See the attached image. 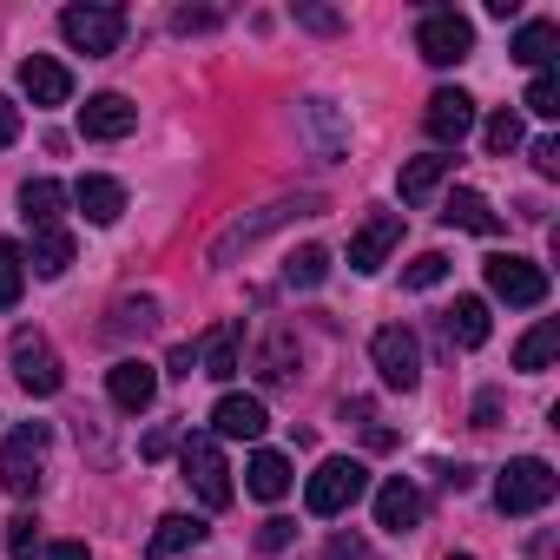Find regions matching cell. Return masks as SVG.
Wrapping results in <instances>:
<instances>
[{
	"label": "cell",
	"mask_w": 560,
	"mask_h": 560,
	"mask_svg": "<svg viewBox=\"0 0 560 560\" xmlns=\"http://www.w3.org/2000/svg\"><path fill=\"white\" fill-rule=\"evenodd\" d=\"M298 21H304V27H317V34H337V27H343L330 8H298Z\"/></svg>",
	"instance_id": "60d3db41"
},
{
	"label": "cell",
	"mask_w": 560,
	"mask_h": 560,
	"mask_svg": "<svg viewBox=\"0 0 560 560\" xmlns=\"http://www.w3.org/2000/svg\"><path fill=\"white\" fill-rule=\"evenodd\" d=\"M14 139H21V106L0 93V145H14Z\"/></svg>",
	"instance_id": "f35d334b"
},
{
	"label": "cell",
	"mask_w": 560,
	"mask_h": 560,
	"mask_svg": "<svg viewBox=\"0 0 560 560\" xmlns=\"http://www.w3.org/2000/svg\"><path fill=\"white\" fill-rule=\"evenodd\" d=\"M8 363H14V383H21L27 396H60V383H67V370H60V350H54L40 330H14V343H8Z\"/></svg>",
	"instance_id": "ba28073f"
},
{
	"label": "cell",
	"mask_w": 560,
	"mask_h": 560,
	"mask_svg": "<svg viewBox=\"0 0 560 560\" xmlns=\"http://www.w3.org/2000/svg\"><path fill=\"white\" fill-rule=\"evenodd\" d=\"M553 47H560V27H553V21H527V27L514 34V60H521V67H534V73H547Z\"/></svg>",
	"instance_id": "f546056e"
},
{
	"label": "cell",
	"mask_w": 560,
	"mask_h": 560,
	"mask_svg": "<svg viewBox=\"0 0 560 560\" xmlns=\"http://www.w3.org/2000/svg\"><path fill=\"white\" fill-rule=\"evenodd\" d=\"M80 132L86 139H126V132H139V106L126 93H93L80 106Z\"/></svg>",
	"instance_id": "9a60e30c"
},
{
	"label": "cell",
	"mask_w": 560,
	"mask_h": 560,
	"mask_svg": "<svg viewBox=\"0 0 560 560\" xmlns=\"http://www.w3.org/2000/svg\"><path fill=\"white\" fill-rule=\"evenodd\" d=\"M553 488H560V475H553L540 455H514V462L494 475V508H501V514H540V508L553 501Z\"/></svg>",
	"instance_id": "277c9868"
},
{
	"label": "cell",
	"mask_w": 560,
	"mask_h": 560,
	"mask_svg": "<svg viewBox=\"0 0 560 560\" xmlns=\"http://www.w3.org/2000/svg\"><path fill=\"white\" fill-rule=\"evenodd\" d=\"M264 429H270V416H264L257 396H237V389L218 396V409H211V435H218V442H257Z\"/></svg>",
	"instance_id": "2e32d148"
},
{
	"label": "cell",
	"mask_w": 560,
	"mask_h": 560,
	"mask_svg": "<svg viewBox=\"0 0 560 560\" xmlns=\"http://www.w3.org/2000/svg\"><path fill=\"white\" fill-rule=\"evenodd\" d=\"M60 205H67L60 178H27V185H21V218H27L34 231H54V224H60Z\"/></svg>",
	"instance_id": "484cf974"
},
{
	"label": "cell",
	"mask_w": 560,
	"mask_h": 560,
	"mask_svg": "<svg viewBox=\"0 0 560 560\" xmlns=\"http://www.w3.org/2000/svg\"><path fill=\"white\" fill-rule=\"evenodd\" d=\"M370 363H376V376L389 383V389H416L422 383V343H416V330L409 324H383L376 337H370Z\"/></svg>",
	"instance_id": "52a82bcc"
},
{
	"label": "cell",
	"mask_w": 560,
	"mask_h": 560,
	"mask_svg": "<svg viewBox=\"0 0 560 560\" xmlns=\"http://www.w3.org/2000/svg\"><path fill=\"white\" fill-rule=\"evenodd\" d=\"M257 376H264L270 389L298 383V337H291V330H270V337H264V350H257Z\"/></svg>",
	"instance_id": "cb8c5ba5"
},
{
	"label": "cell",
	"mask_w": 560,
	"mask_h": 560,
	"mask_svg": "<svg viewBox=\"0 0 560 560\" xmlns=\"http://www.w3.org/2000/svg\"><path fill=\"white\" fill-rule=\"evenodd\" d=\"M317 211H324V198H317V191H304V198H277V205H264V211H250V218H231V224L211 237V264L224 270V264H237V250L264 244L277 224H291V218H317Z\"/></svg>",
	"instance_id": "6da1fadb"
},
{
	"label": "cell",
	"mask_w": 560,
	"mask_h": 560,
	"mask_svg": "<svg viewBox=\"0 0 560 560\" xmlns=\"http://www.w3.org/2000/svg\"><path fill=\"white\" fill-rule=\"evenodd\" d=\"M363 494H370V468H363L357 455H330V462H317V475L304 481V508H311L317 521L350 514Z\"/></svg>",
	"instance_id": "7a4b0ae2"
},
{
	"label": "cell",
	"mask_w": 560,
	"mask_h": 560,
	"mask_svg": "<svg viewBox=\"0 0 560 560\" xmlns=\"http://www.w3.org/2000/svg\"><path fill=\"white\" fill-rule=\"evenodd\" d=\"M21 291H27V257H21V244L0 237V311H14Z\"/></svg>",
	"instance_id": "1f68e13d"
},
{
	"label": "cell",
	"mask_w": 560,
	"mask_h": 560,
	"mask_svg": "<svg viewBox=\"0 0 560 560\" xmlns=\"http://www.w3.org/2000/svg\"><path fill=\"white\" fill-rule=\"evenodd\" d=\"M422 126H429V139H435V145H462V139L475 132V100H468L462 86H442V93H429Z\"/></svg>",
	"instance_id": "7c38bea8"
},
{
	"label": "cell",
	"mask_w": 560,
	"mask_h": 560,
	"mask_svg": "<svg viewBox=\"0 0 560 560\" xmlns=\"http://www.w3.org/2000/svg\"><path fill=\"white\" fill-rule=\"evenodd\" d=\"M73 205L86 211V224H119V218H126V185L106 178V172H86V178L73 185Z\"/></svg>",
	"instance_id": "d6986e66"
},
{
	"label": "cell",
	"mask_w": 560,
	"mask_h": 560,
	"mask_svg": "<svg viewBox=\"0 0 560 560\" xmlns=\"http://www.w3.org/2000/svg\"><path fill=\"white\" fill-rule=\"evenodd\" d=\"M442 224H455V231H475V237H494L501 231V218H494V205L481 198V191H448V205H442Z\"/></svg>",
	"instance_id": "ffe728a7"
},
{
	"label": "cell",
	"mask_w": 560,
	"mask_h": 560,
	"mask_svg": "<svg viewBox=\"0 0 560 560\" xmlns=\"http://www.w3.org/2000/svg\"><path fill=\"white\" fill-rule=\"evenodd\" d=\"M21 93H27L34 106H67V100H73V73H67L60 60L34 54V60H21Z\"/></svg>",
	"instance_id": "ac0fdd59"
},
{
	"label": "cell",
	"mask_w": 560,
	"mask_h": 560,
	"mask_svg": "<svg viewBox=\"0 0 560 560\" xmlns=\"http://www.w3.org/2000/svg\"><path fill=\"white\" fill-rule=\"evenodd\" d=\"M448 560H475V553H448Z\"/></svg>",
	"instance_id": "ee69618b"
},
{
	"label": "cell",
	"mask_w": 560,
	"mask_h": 560,
	"mask_svg": "<svg viewBox=\"0 0 560 560\" xmlns=\"http://www.w3.org/2000/svg\"><path fill=\"white\" fill-rule=\"evenodd\" d=\"M60 40L73 54H86V60H106L126 40V8H67L60 14Z\"/></svg>",
	"instance_id": "8992f818"
},
{
	"label": "cell",
	"mask_w": 560,
	"mask_h": 560,
	"mask_svg": "<svg viewBox=\"0 0 560 560\" xmlns=\"http://www.w3.org/2000/svg\"><path fill=\"white\" fill-rule=\"evenodd\" d=\"M481 145H488V152H494V159H508V152H514V145H521V119H514V113H508V106H501V113H494V119H488V126H481Z\"/></svg>",
	"instance_id": "e575fe53"
},
{
	"label": "cell",
	"mask_w": 560,
	"mask_h": 560,
	"mask_svg": "<svg viewBox=\"0 0 560 560\" xmlns=\"http://www.w3.org/2000/svg\"><path fill=\"white\" fill-rule=\"evenodd\" d=\"M106 389H113V409L145 416V409L159 402V370H152V363H139V357H126V363H113V370H106Z\"/></svg>",
	"instance_id": "5bb4252c"
},
{
	"label": "cell",
	"mask_w": 560,
	"mask_h": 560,
	"mask_svg": "<svg viewBox=\"0 0 560 560\" xmlns=\"http://www.w3.org/2000/svg\"><path fill=\"white\" fill-rule=\"evenodd\" d=\"M376 527H383V534H416V527H422V488L402 481V475H389V481L376 488Z\"/></svg>",
	"instance_id": "e0dca14e"
},
{
	"label": "cell",
	"mask_w": 560,
	"mask_h": 560,
	"mask_svg": "<svg viewBox=\"0 0 560 560\" xmlns=\"http://www.w3.org/2000/svg\"><path fill=\"white\" fill-rule=\"evenodd\" d=\"M324 553H330V560H370V547H363L357 534H337V540H330Z\"/></svg>",
	"instance_id": "ab89813d"
},
{
	"label": "cell",
	"mask_w": 560,
	"mask_h": 560,
	"mask_svg": "<svg viewBox=\"0 0 560 560\" xmlns=\"http://www.w3.org/2000/svg\"><path fill=\"white\" fill-rule=\"evenodd\" d=\"M178 468H185V481H191V494H198L205 508H231V468H224L218 435H185Z\"/></svg>",
	"instance_id": "9c48e42d"
},
{
	"label": "cell",
	"mask_w": 560,
	"mask_h": 560,
	"mask_svg": "<svg viewBox=\"0 0 560 560\" xmlns=\"http://www.w3.org/2000/svg\"><path fill=\"white\" fill-rule=\"evenodd\" d=\"M47 448H54V429L47 422H21V429H8V442H0V488L8 494H40V462H47Z\"/></svg>",
	"instance_id": "3957f363"
},
{
	"label": "cell",
	"mask_w": 560,
	"mask_h": 560,
	"mask_svg": "<svg viewBox=\"0 0 560 560\" xmlns=\"http://www.w3.org/2000/svg\"><path fill=\"white\" fill-rule=\"evenodd\" d=\"M521 106H527L534 119H560V80H553V73H534V80H527V100H521Z\"/></svg>",
	"instance_id": "836d02e7"
},
{
	"label": "cell",
	"mask_w": 560,
	"mask_h": 560,
	"mask_svg": "<svg viewBox=\"0 0 560 560\" xmlns=\"http://www.w3.org/2000/svg\"><path fill=\"white\" fill-rule=\"evenodd\" d=\"M527 159H534V172H540V178H560V145H553V139H534V152H527Z\"/></svg>",
	"instance_id": "74e56055"
},
{
	"label": "cell",
	"mask_w": 560,
	"mask_h": 560,
	"mask_svg": "<svg viewBox=\"0 0 560 560\" xmlns=\"http://www.w3.org/2000/svg\"><path fill=\"white\" fill-rule=\"evenodd\" d=\"M448 165H455V159H442V152H435V159H409V165H402V178H396V191H402V205H429V198L442 191V178H448Z\"/></svg>",
	"instance_id": "d4e9b609"
},
{
	"label": "cell",
	"mask_w": 560,
	"mask_h": 560,
	"mask_svg": "<svg viewBox=\"0 0 560 560\" xmlns=\"http://www.w3.org/2000/svg\"><path fill=\"white\" fill-rule=\"evenodd\" d=\"M237 350H244V324H218V330L205 337V350H198V370H205L211 383H231V376H237Z\"/></svg>",
	"instance_id": "44dd1931"
},
{
	"label": "cell",
	"mask_w": 560,
	"mask_h": 560,
	"mask_svg": "<svg viewBox=\"0 0 560 560\" xmlns=\"http://www.w3.org/2000/svg\"><path fill=\"white\" fill-rule=\"evenodd\" d=\"M291 540H298V527H291L284 514H270V521H264V534H257V547H264V553H284Z\"/></svg>",
	"instance_id": "8d00e7d4"
},
{
	"label": "cell",
	"mask_w": 560,
	"mask_h": 560,
	"mask_svg": "<svg viewBox=\"0 0 560 560\" xmlns=\"http://www.w3.org/2000/svg\"><path fill=\"white\" fill-rule=\"evenodd\" d=\"M47 560H86V547H80V540H54Z\"/></svg>",
	"instance_id": "7bdbcfd3"
},
{
	"label": "cell",
	"mask_w": 560,
	"mask_h": 560,
	"mask_svg": "<svg viewBox=\"0 0 560 560\" xmlns=\"http://www.w3.org/2000/svg\"><path fill=\"white\" fill-rule=\"evenodd\" d=\"M553 357H560V324H553V317H540V324L514 343V370H527V376H534V370H547Z\"/></svg>",
	"instance_id": "f1b7e54d"
},
{
	"label": "cell",
	"mask_w": 560,
	"mask_h": 560,
	"mask_svg": "<svg viewBox=\"0 0 560 560\" xmlns=\"http://www.w3.org/2000/svg\"><path fill=\"white\" fill-rule=\"evenodd\" d=\"M298 126H304V139L317 145V159H343V152H350V119L337 113V100H304V106H298Z\"/></svg>",
	"instance_id": "4fadbf2b"
},
{
	"label": "cell",
	"mask_w": 560,
	"mask_h": 560,
	"mask_svg": "<svg viewBox=\"0 0 560 560\" xmlns=\"http://www.w3.org/2000/svg\"><path fill=\"white\" fill-rule=\"evenodd\" d=\"M191 370H198V350H191V343H185V350H172V376H191Z\"/></svg>",
	"instance_id": "b9f144b4"
},
{
	"label": "cell",
	"mask_w": 560,
	"mask_h": 560,
	"mask_svg": "<svg viewBox=\"0 0 560 560\" xmlns=\"http://www.w3.org/2000/svg\"><path fill=\"white\" fill-rule=\"evenodd\" d=\"M244 488H250L257 501H284V494H291V462L277 455V448H257L250 468H244Z\"/></svg>",
	"instance_id": "603a6c76"
},
{
	"label": "cell",
	"mask_w": 560,
	"mask_h": 560,
	"mask_svg": "<svg viewBox=\"0 0 560 560\" xmlns=\"http://www.w3.org/2000/svg\"><path fill=\"white\" fill-rule=\"evenodd\" d=\"M8 553H14V560H34V553H40V521H34V514H14V521H8Z\"/></svg>",
	"instance_id": "d590c367"
},
{
	"label": "cell",
	"mask_w": 560,
	"mask_h": 560,
	"mask_svg": "<svg viewBox=\"0 0 560 560\" xmlns=\"http://www.w3.org/2000/svg\"><path fill=\"white\" fill-rule=\"evenodd\" d=\"M27 257V270L34 277H67V264H73V237L54 224V231H34V250H21Z\"/></svg>",
	"instance_id": "4316f807"
},
{
	"label": "cell",
	"mask_w": 560,
	"mask_h": 560,
	"mask_svg": "<svg viewBox=\"0 0 560 560\" xmlns=\"http://www.w3.org/2000/svg\"><path fill=\"white\" fill-rule=\"evenodd\" d=\"M416 54H422L429 67H462V60L475 54V21L455 14V8H429V14L416 21Z\"/></svg>",
	"instance_id": "5b68a950"
},
{
	"label": "cell",
	"mask_w": 560,
	"mask_h": 560,
	"mask_svg": "<svg viewBox=\"0 0 560 560\" xmlns=\"http://www.w3.org/2000/svg\"><path fill=\"white\" fill-rule=\"evenodd\" d=\"M402 244V218L396 211H370L363 224H357V237H350V270H383L389 264V250Z\"/></svg>",
	"instance_id": "8fae6325"
},
{
	"label": "cell",
	"mask_w": 560,
	"mask_h": 560,
	"mask_svg": "<svg viewBox=\"0 0 560 560\" xmlns=\"http://www.w3.org/2000/svg\"><path fill=\"white\" fill-rule=\"evenodd\" d=\"M488 291L501 304H514V311H534V304H547V270L534 257L501 250V257H488Z\"/></svg>",
	"instance_id": "30bf717a"
},
{
	"label": "cell",
	"mask_w": 560,
	"mask_h": 560,
	"mask_svg": "<svg viewBox=\"0 0 560 560\" xmlns=\"http://www.w3.org/2000/svg\"><path fill=\"white\" fill-rule=\"evenodd\" d=\"M442 277H448V257H442V250H422L416 264H402V284H409V291H435Z\"/></svg>",
	"instance_id": "d6a6232c"
},
{
	"label": "cell",
	"mask_w": 560,
	"mask_h": 560,
	"mask_svg": "<svg viewBox=\"0 0 560 560\" xmlns=\"http://www.w3.org/2000/svg\"><path fill=\"white\" fill-rule=\"evenodd\" d=\"M198 540H205V521H198V514H165V521L152 527L145 553H152V560H178V553H191Z\"/></svg>",
	"instance_id": "7402d4cb"
},
{
	"label": "cell",
	"mask_w": 560,
	"mask_h": 560,
	"mask_svg": "<svg viewBox=\"0 0 560 560\" xmlns=\"http://www.w3.org/2000/svg\"><path fill=\"white\" fill-rule=\"evenodd\" d=\"M488 330H494V324H488V304H481V298H455V311H448V343H455V350H481Z\"/></svg>",
	"instance_id": "83f0119b"
},
{
	"label": "cell",
	"mask_w": 560,
	"mask_h": 560,
	"mask_svg": "<svg viewBox=\"0 0 560 560\" xmlns=\"http://www.w3.org/2000/svg\"><path fill=\"white\" fill-rule=\"evenodd\" d=\"M324 277H330V250H324V244H304V250L284 264V284H291V291H317Z\"/></svg>",
	"instance_id": "4dcf8cb0"
}]
</instances>
